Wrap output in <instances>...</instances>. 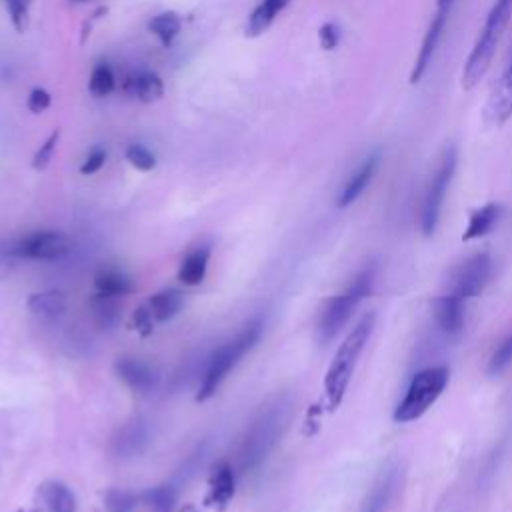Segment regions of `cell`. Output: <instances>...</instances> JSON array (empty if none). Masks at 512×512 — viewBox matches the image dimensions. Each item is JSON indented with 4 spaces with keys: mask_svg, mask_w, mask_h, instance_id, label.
<instances>
[{
    "mask_svg": "<svg viewBox=\"0 0 512 512\" xmlns=\"http://www.w3.org/2000/svg\"><path fill=\"white\" fill-rule=\"evenodd\" d=\"M58 138H60V132L54 130V132L46 138V142L40 144V148L36 150V154H34V158H32V168H34V170H44V168L50 164V160H52V156H54V150H56V144H58Z\"/></svg>",
    "mask_w": 512,
    "mask_h": 512,
    "instance_id": "obj_34",
    "label": "cell"
},
{
    "mask_svg": "<svg viewBox=\"0 0 512 512\" xmlns=\"http://www.w3.org/2000/svg\"><path fill=\"white\" fill-rule=\"evenodd\" d=\"M290 418V400L276 398L250 420L236 450L238 472L256 470L282 438Z\"/></svg>",
    "mask_w": 512,
    "mask_h": 512,
    "instance_id": "obj_1",
    "label": "cell"
},
{
    "mask_svg": "<svg viewBox=\"0 0 512 512\" xmlns=\"http://www.w3.org/2000/svg\"><path fill=\"white\" fill-rule=\"evenodd\" d=\"M512 364V332L496 346L488 362V374H500Z\"/></svg>",
    "mask_w": 512,
    "mask_h": 512,
    "instance_id": "obj_32",
    "label": "cell"
},
{
    "mask_svg": "<svg viewBox=\"0 0 512 512\" xmlns=\"http://www.w3.org/2000/svg\"><path fill=\"white\" fill-rule=\"evenodd\" d=\"M126 92L130 96H136L140 102H156L164 94V84L158 74L154 72H142L126 80Z\"/></svg>",
    "mask_w": 512,
    "mask_h": 512,
    "instance_id": "obj_21",
    "label": "cell"
},
{
    "mask_svg": "<svg viewBox=\"0 0 512 512\" xmlns=\"http://www.w3.org/2000/svg\"><path fill=\"white\" fill-rule=\"evenodd\" d=\"M236 488V474L234 466L230 462H220L212 474H210V498L214 504H228L230 498L234 496Z\"/></svg>",
    "mask_w": 512,
    "mask_h": 512,
    "instance_id": "obj_20",
    "label": "cell"
},
{
    "mask_svg": "<svg viewBox=\"0 0 512 512\" xmlns=\"http://www.w3.org/2000/svg\"><path fill=\"white\" fill-rule=\"evenodd\" d=\"M374 278H376V268L366 266L354 276V280L340 294L326 300V304L320 312V320H318L320 340L326 342L340 332V328L348 322V318L352 316L356 306L370 294V290L374 286Z\"/></svg>",
    "mask_w": 512,
    "mask_h": 512,
    "instance_id": "obj_5",
    "label": "cell"
},
{
    "mask_svg": "<svg viewBox=\"0 0 512 512\" xmlns=\"http://www.w3.org/2000/svg\"><path fill=\"white\" fill-rule=\"evenodd\" d=\"M104 162H106V150L94 148V150L86 156V160L82 162L80 172H82V174H94V172H98V170L104 166Z\"/></svg>",
    "mask_w": 512,
    "mask_h": 512,
    "instance_id": "obj_38",
    "label": "cell"
},
{
    "mask_svg": "<svg viewBox=\"0 0 512 512\" xmlns=\"http://www.w3.org/2000/svg\"><path fill=\"white\" fill-rule=\"evenodd\" d=\"M260 334H262V320L256 318V320L248 322L232 340L224 342L220 348H216L212 352V356L206 362L204 374L200 378V386H198V394H196L198 402H204L216 394V390L220 388L224 378L230 374V370L258 342Z\"/></svg>",
    "mask_w": 512,
    "mask_h": 512,
    "instance_id": "obj_4",
    "label": "cell"
},
{
    "mask_svg": "<svg viewBox=\"0 0 512 512\" xmlns=\"http://www.w3.org/2000/svg\"><path fill=\"white\" fill-rule=\"evenodd\" d=\"M456 162H458L456 148L454 146L444 148L436 162V168L426 184V190L422 196V206H420V228L426 236L434 234V230L440 222L444 198H446L448 186L452 182V176L456 172Z\"/></svg>",
    "mask_w": 512,
    "mask_h": 512,
    "instance_id": "obj_8",
    "label": "cell"
},
{
    "mask_svg": "<svg viewBox=\"0 0 512 512\" xmlns=\"http://www.w3.org/2000/svg\"><path fill=\"white\" fill-rule=\"evenodd\" d=\"M126 160H128L134 168H138V170H142V172H148V170H152V168L156 166L154 154H152L148 148H144L142 144H130V146L126 148Z\"/></svg>",
    "mask_w": 512,
    "mask_h": 512,
    "instance_id": "obj_33",
    "label": "cell"
},
{
    "mask_svg": "<svg viewBox=\"0 0 512 512\" xmlns=\"http://www.w3.org/2000/svg\"><path fill=\"white\" fill-rule=\"evenodd\" d=\"M318 36H320L322 48H324V50H332V48H336L338 42H340V28H338L334 22H326V24H322Z\"/></svg>",
    "mask_w": 512,
    "mask_h": 512,
    "instance_id": "obj_36",
    "label": "cell"
},
{
    "mask_svg": "<svg viewBox=\"0 0 512 512\" xmlns=\"http://www.w3.org/2000/svg\"><path fill=\"white\" fill-rule=\"evenodd\" d=\"M94 284L98 292L118 296V298L134 292V282L130 280V276H126L122 270H116V268H102L96 274Z\"/></svg>",
    "mask_w": 512,
    "mask_h": 512,
    "instance_id": "obj_24",
    "label": "cell"
},
{
    "mask_svg": "<svg viewBox=\"0 0 512 512\" xmlns=\"http://www.w3.org/2000/svg\"><path fill=\"white\" fill-rule=\"evenodd\" d=\"M512 16V0H494L484 26L464 62L462 70V86L464 90L474 88L488 72L492 58L496 54V46L508 26V20Z\"/></svg>",
    "mask_w": 512,
    "mask_h": 512,
    "instance_id": "obj_3",
    "label": "cell"
},
{
    "mask_svg": "<svg viewBox=\"0 0 512 512\" xmlns=\"http://www.w3.org/2000/svg\"><path fill=\"white\" fill-rule=\"evenodd\" d=\"M182 28V18L176 12H162L156 14L150 22H148V30L160 40V44L164 48H170L174 38L180 34Z\"/></svg>",
    "mask_w": 512,
    "mask_h": 512,
    "instance_id": "obj_27",
    "label": "cell"
},
{
    "mask_svg": "<svg viewBox=\"0 0 512 512\" xmlns=\"http://www.w3.org/2000/svg\"><path fill=\"white\" fill-rule=\"evenodd\" d=\"M28 110L34 112V114H40L44 112L48 106H50V94L44 90V88H34L28 96V102H26Z\"/></svg>",
    "mask_w": 512,
    "mask_h": 512,
    "instance_id": "obj_37",
    "label": "cell"
},
{
    "mask_svg": "<svg viewBox=\"0 0 512 512\" xmlns=\"http://www.w3.org/2000/svg\"><path fill=\"white\" fill-rule=\"evenodd\" d=\"M38 512H76L74 492L60 480H48L36 494Z\"/></svg>",
    "mask_w": 512,
    "mask_h": 512,
    "instance_id": "obj_15",
    "label": "cell"
},
{
    "mask_svg": "<svg viewBox=\"0 0 512 512\" xmlns=\"http://www.w3.org/2000/svg\"><path fill=\"white\" fill-rule=\"evenodd\" d=\"M290 4V0H260V4L252 10V14L248 16L246 22V36L256 38L260 34H264L270 24L274 22V18Z\"/></svg>",
    "mask_w": 512,
    "mask_h": 512,
    "instance_id": "obj_17",
    "label": "cell"
},
{
    "mask_svg": "<svg viewBox=\"0 0 512 512\" xmlns=\"http://www.w3.org/2000/svg\"><path fill=\"white\" fill-rule=\"evenodd\" d=\"M152 320H154V316H152L148 304L134 310V324H136V330H138L142 336L152 334V330H154V322H152Z\"/></svg>",
    "mask_w": 512,
    "mask_h": 512,
    "instance_id": "obj_35",
    "label": "cell"
},
{
    "mask_svg": "<svg viewBox=\"0 0 512 512\" xmlns=\"http://www.w3.org/2000/svg\"><path fill=\"white\" fill-rule=\"evenodd\" d=\"M90 310L98 326L112 328L120 318V298L96 292L90 298Z\"/></svg>",
    "mask_w": 512,
    "mask_h": 512,
    "instance_id": "obj_26",
    "label": "cell"
},
{
    "mask_svg": "<svg viewBox=\"0 0 512 512\" xmlns=\"http://www.w3.org/2000/svg\"><path fill=\"white\" fill-rule=\"evenodd\" d=\"M374 322H376V316L372 312L364 314L356 322V326L348 332L344 342L338 346V350L328 366V372L324 376V392H326L330 408H336L342 402L346 388L350 384L352 372L356 368V362L372 334Z\"/></svg>",
    "mask_w": 512,
    "mask_h": 512,
    "instance_id": "obj_2",
    "label": "cell"
},
{
    "mask_svg": "<svg viewBox=\"0 0 512 512\" xmlns=\"http://www.w3.org/2000/svg\"><path fill=\"white\" fill-rule=\"evenodd\" d=\"M394 488H396V470H388L370 488L360 512H384V508L388 506V502L392 498Z\"/></svg>",
    "mask_w": 512,
    "mask_h": 512,
    "instance_id": "obj_22",
    "label": "cell"
},
{
    "mask_svg": "<svg viewBox=\"0 0 512 512\" xmlns=\"http://www.w3.org/2000/svg\"><path fill=\"white\" fill-rule=\"evenodd\" d=\"M114 86H116V80H114L112 68H110L108 64H104V62H100V64L92 70V74H90L88 90H90L94 96L102 98V96H108V94L114 90Z\"/></svg>",
    "mask_w": 512,
    "mask_h": 512,
    "instance_id": "obj_29",
    "label": "cell"
},
{
    "mask_svg": "<svg viewBox=\"0 0 512 512\" xmlns=\"http://www.w3.org/2000/svg\"><path fill=\"white\" fill-rule=\"evenodd\" d=\"M176 500V492L172 486H154L140 494V502H144L152 512H172Z\"/></svg>",
    "mask_w": 512,
    "mask_h": 512,
    "instance_id": "obj_28",
    "label": "cell"
},
{
    "mask_svg": "<svg viewBox=\"0 0 512 512\" xmlns=\"http://www.w3.org/2000/svg\"><path fill=\"white\" fill-rule=\"evenodd\" d=\"M464 298L456 296V294H446V296H440L436 302H434V316H436V322L440 326L442 332L446 334H458L462 330V324H464Z\"/></svg>",
    "mask_w": 512,
    "mask_h": 512,
    "instance_id": "obj_16",
    "label": "cell"
},
{
    "mask_svg": "<svg viewBox=\"0 0 512 512\" xmlns=\"http://www.w3.org/2000/svg\"><path fill=\"white\" fill-rule=\"evenodd\" d=\"M182 304H184V296L176 288L160 290L148 300V308H150L154 320H158V322H166V320L174 318L176 312L182 308Z\"/></svg>",
    "mask_w": 512,
    "mask_h": 512,
    "instance_id": "obj_23",
    "label": "cell"
},
{
    "mask_svg": "<svg viewBox=\"0 0 512 512\" xmlns=\"http://www.w3.org/2000/svg\"><path fill=\"white\" fill-rule=\"evenodd\" d=\"M34 0H4V6L10 14L12 26L16 28V32H26L28 22H30V8H32Z\"/></svg>",
    "mask_w": 512,
    "mask_h": 512,
    "instance_id": "obj_31",
    "label": "cell"
},
{
    "mask_svg": "<svg viewBox=\"0 0 512 512\" xmlns=\"http://www.w3.org/2000/svg\"><path fill=\"white\" fill-rule=\"evenodd\" d=\"M152 440V428L146 418H132L122 424L110 438V452L116 458L140 456Z\"/></svg>",
    "mask_w": 512,
    "mask_h": 512,
    "instance_id": "obj_10",
    "label": "cell"
},
{
    "mask_svg": "<svg viewBox=\"0 0 512 512\" xmlns=\"http://www.w3.org/2000/svg\"><path fill=\"white\" fill-rule=\"evenodd\" d=\"M116 374L126 382L128 388H132L134 392H140V394L152 392L160 382L158 370L152 364H148L140 358H134V356L118 358Z\"/></svg>",
    "mask_w": 512,
    "mask_h": 512,
    "instance_id": "obj_12",
    "label": "cell"
},
{
    "mask_svg": "<svg viewBox=\"0 0 512 512\" xmlns=\"http://www.w3.org/2000/svg\"><path fill=\"white\" fill-rule=\"evenodd\" d=\"M138 502H140V494H134L130 490H120V488H112L104 496V506L108 512H134Z\"/></svg>",
    "mask_w": 512,
    "mask_h": 512,
    "instance_id": "obj_30",
    "label": "cell"
},
{
    "mask_svg": "<svg viewBox=\"0 0 512 512\" xmlns=\"http://www.w3.org/2000/svg\"><path fill=\"white\" fill-rule=\"evenodd\" d=\"M492 276V258L486 252L474 254L452 272V294L468 300L478 296Z\"/></svg>",
    "mask_w": 512,
    "mask_h": 512,
    "instance_id": "obj_9",
    "label": "cell"
},
{
    "mask_svg": "<svg viewBox=\"0 0 512 512\" xmlns=\"http://www.w3.org/2000/svg\"><path fill=\"white\" fill-rule=\"evenodd\" d=\"M72 252V242L66 234L56 230H36L22 238L4 242L0 246V260H40L56 262Z\"/></svg>",
    "mask_w": 512,
    "mask_h": 512,
    "instance_id": "obj_7",
    "label": "cell"
},
{
    "mask_svg": "<svg viewBox=\"0 0 512 512\" xmlns=\"http://www.w3.org/2000/svg\"><path fill=\"white\" fill-rule=\"evenodd\" d=\"M446 20H448V12H434L430 24H428V30L422 38V44H420V50H418V56H416V62H414V68L410 72V82L416 84L420 82V78L426 74L432 58H434V52L440 44V38L444 34V26H446Z\"/></svg>",
    "mask_w": 512,
    "mask_h": 512,
    "instance_id": "obj_13",
    "label": "cell"
},
{
    "mask_svg": "<svg viewBox=\"0 0 512 512\" xmlns=\"http://www.w3.org/2000/svg\"><path fill=\"white\" fill-rule=\"evenodd\" d=\"M452 2H454V0H438V4H436V10H438V12H450V6H452Z\"/></svg>",
    "mask_w": 512,
    "mask_h": 512,
    "instance_id": "obj_39",
    "label": "cell"
},
{
    "mask_svg": "<svg viewBox=\"0 0 512 512\" xmlns=\"http://www.w3.org/2000/svg\"><path fill=\"white\" fill-rule=\"evenodd\" d=\"M70 2H74V4H84V2H90V0H70Z\"/></svg>",
    "mask_w": 512,
    "mask_h": 512,
    "instance_id": "obj_40",
    "label": "cell"
},
{
    "mask_svg": "<svg viewBox=\"0 0 512 512\" xmlns=\"http://www.w3.org/2000/svg\"><path fill=\"white\" fill-rule=\"evenodd\" d=\"M30 312L46 318H56L66 310V296L60 290H42L34 292L28 298Z\"/></svg>",
    "mask_w": 512,
    "mask_h": 512,
    "instance_id": "obj_25",
    "label": "cell"
},
{
    "mask_svg": "<svg viewBox=\"0 0 512 512\" xmlns=\"http://www.w3.org/2000/svg\"><path fill=\"white\" fill-rule=\"evenodd\" d=\"M448 384V368L432 366L424 368L410 380L404 398L394 408L396 422H412L428 412V408L440 398Z\"/></svg>",
    "mask_w": 512,
    "mask_h": 512,
    "instance_id": "obj_6",
    "label": "cell"
},
{
    "mask_svg": "<svg viewBox=\"0 0 512 512\" xmlns=\"http://www.w3.org/2000/svg\"><path fill=\"white\" fill-rule=\"evenodd\" d=\"M500 212H502V206L494 204V202H488V204L472 210L468 226L462 234V240L470 242V240H476L480 236H486L496 226V222L500 218Z\"/></svg>",
    "mask_w": 512,
    "mask_h": 512,
    "instance_id": "obj_18",
    "label": "cell"
},
{
    "mask_svg": "<svg viewBox=\"0 0 512 512\" xmlns=\"http://www.w3.org/2000/svg\"><path fill=\"white\" fill-rule=\"evenodd\" d=\"M378 166H380V154L378 152L366 156L360 162V166L350 174V178L344 182V186H342V190L338 194L336 204L340 208H346L352 202H356L362 196V192L370 186V182L374 180V176L378 172Z\"/></svg>",
    "mask_w": 512,
    "mask_h": 512,
    "instance_id": "obj_14",
    "label": "cell"
},
{
    "mask_svg": "<svg viewBox=\"0 0 512 512\" xmlns=\"http://www.w3.org/2000/svg\"><path fill=\"white\" fill-rule=\"evenodd\" d=\"M208 258H210V248L208 246H198L190 250L184 260L180 262L178 268V278L186 286H196L204 280L206 270H208Z\"/></svg>",
    "mask_w": 512,
    "mask_h": 512,
    "instance_id": "obj_19",
    "label": "cell"
},
{
    "mask_svg": "<svg viewBox=\"0 0 512 512\" xmlns=\"http://www.w3.org/2000/svg\"><path fill=\"white\" fill-rule=\"evenodd\" d=\"M484 118L490 126H504L512 118V54L502 70L500 78L492 86L486 106H484Z\"/></svg>",
    "mask_w": 512,
    "mask_h": 512,
    "instance_id": "obj_11",
    "label": "cell"
}]
</instances>
